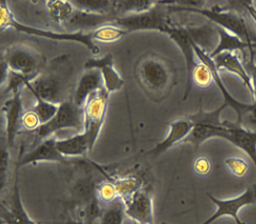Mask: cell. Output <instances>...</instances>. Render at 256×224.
<instances>
[{
  "label": "cell",
  "instance_id": "cell-33",
  "mask_svg": "<svg viewBox=\"0 0 256 224\" xmlns=\"http://www.w3.org/2000/svg\"><path fill=\"white\" fill-rule=\"evenodd\" d=\"M226 166L234 177L242 178L245 177L248 171V164L247 160L240 157H230L225 160Z\"/></svg>",
  "mask_w": 256,
  "mask_h": 224
},
{
  "label": "cell",
  "instance_id": "cell-18",
  "mask_svg": "<svg viewBox=\"0 0 256 224\" xmlns=\"http://www.w3.org/2000/svg\"><path fill=\"white\" fill-rule=\"evenodd\" d=\"M104 88V84L101 72L97 70H88L77 83L74 94V103L82 108L92 94Z\"/></svg>",
  "mask_w": 256,
  "mask_h": 224
},
{
  "label": "cell",
  "instance_id": "cell-25",
  "mask_svg": "<svg viewBox=\"0 0 256 224\" xmlns=\"http://www.w3.org/2000/svg\"><path fill=\"white\" fill-rule=\"evenodd\" d=\"M126 216L124 204L120 198H118L113 204L102 209L99 218L100 224H122Z\"/></svg>",
  "mask_w": 256,
  "mask_h": 224
},
{
  "label": "cell",
  "instance_id": "cell-10",
  "mask_svg": "<svg viewBox=\"0 0 256 224\" xmlns=\"http://www.w3.org/2000/svg\"><path fill=\"white\" fill-rule=\"evenodd\" d=\"M192 44L194 54H196V57L200 59V61L210 68V74H212V82L216 84L218 88L220 90V92L222 94V96L224 98V104L227 106H230L232 110H234V112H236V114H238V124H240L244 115L246 113H248V112L252 113V104H250L241 103V102L236 100L234 97H232V94H230L229 90H227V88L225 86V84L223 83V81L220 77V70H218L212 58H210V56L198 44H196V42L194 38H192Z\"/></svg>",
  "mask_w": 256,
  "mask_h": 224
},
{
  "label": "cell",
  "instance_id": "cell-14",
  "mask_svg": "<svg viewBox=\"0 0 256 224\" xmlns=\"http://www.w3.org/2000/svg\"><path fill=\"white\" fill-rule=\"evenodd\" d=\"M84 68L86 70H97L101 72L104 88L110 94L118 92L124 86V80L115 68L111 54L98 58L88 59L84 63Z\"/></svg>",
  "mask_w": 256,
  "mask_h": 224
},
{
  "label": "cell",
  "instance_id": "cell-38",
  "mask_svg": "<svg viewBox=\"0 0 256 224\" xmlns=\"http://www.w3.org/2000/svg\"><path fill=\"white\" fill-rule=\"evenodd\" d=\"M244 8L247 10L248 14L250 16V18L254 19L256 24V9L254 6L252 4V1H243L242 2Z\"/></svg>",
  "mask_w": 256,
  "mask_h": 224
},
{
  "label": "cell",
  "instance_id": "cell-23",
  "mask_svg": "<svg viewBox=\"0 0 256 224\" xmlns=\"http://www.w3.org/2000/svg\"><path fill=\"white\" fill-rule=\"evenodd\" d=\"M216 30L220 36V43L218 44L216 47L214 48V50L209 54L210 58H214L224 52H236V50L242 52L243 57L245 58V50L247 48L250 50L252 48V45H250L238 36L230 34L229 32L225 30L224 28L216 26Z\"/></svg>",
  "mask_w": 256,
  "mask_h": 224
},
{
  "label": "cell",
  "instance_id": "cell-16",
  "mask_svg": "<svg viewBox=\"0 0 256 224\" xmlns=\"http://www.w3.org/2000/svg\"><path fill=\"white\" fill-rule=\"evenodd\" d=\"M192 128L194 122L189 117L178 119L169 124V131L167 137L164 140L158 142L149 153L153 156H158L173 148L176 144H180L182 142H183L190 135Z\"/></svg>",
  "mask_w": 256,
  "mask_h": 224
},
{
  "label": "cell",
  "instance_id": "cell-40",
  "mask_svg": "<svg viewBox=\"0 0 256 224\" xmlns=\"http://www.w3.org/2000/svg\"></svg>",
  "mask_w": 256,
  "mask_h": 224
},
{
  "label": "cell",
  "instance_id": "cell-20",
  "mask_svg": "<svg viewBox=\"0 0 256 224\" xmlns=\"http://www.w3.org/2000/svg\"><path fill=\"white\" fill-rule=\"evenodd\" d=\"M25 88L28 90L36 92L41 98L48 102L59 104V95L61 92V86L52 76L38 75L34 80L27 81Z\"/></svg>",
  "mask_w": 256,
  "mask_h": 224
},
{
  "label": "cell",
  "instance_id": "cell-2",
  "mask_svg": "<svg viewBox=\"0 0 256 224\" xmlns=\"http://www.w3.org/2000/svg\"><path fill=\"white\" fill-rule=\"evenodd\" d=\"M0 27L1 30L12 28L19 32L27 34L30 36H38V38H48L55 41H70V42H77L84 45L86 48H88L93 54H99L100 48L96 45L92 30L90 32H58L54 30H48L44 28H37L34 26H30L27 24L19 22L10 10L8 3L6 1H1L0 3Z\"/></svg>",
  "mask_w": 256,
  "mask_h": 224
},
{
  "label": "cell",
  "instance_id": "cell-6",
  "mask_svg": "<svg viewBox=\"0 0 256 224\" xmlns=\"http://www.w3.org/2000/svg\"><path fill=\"white\" fill-rule=\"evenodd\" d=\"M84 131L82 108L77 106L74 101H64L59 104L54 117L46 124H41L36 130L37 142H40L58 131L64 130Z\"/></svg>",
  "mask_w": 256,
  "mask_h": 224
},
{
  "label": "cell",
  "instance_id": "cell-27",
  "mask_svg": "<svg viewBox=\"0 0 256 224\" xmlns=\"http://www.w3.org/2000/svg\"><path fill=\"white\" fill-rule=\"evenodd\" d=\"M36 99V104L34 106V112L36 113L41 124H46L48 122L50 121L54 117L56 112L58 110L59 104H57L48 102L45 99L41 98L38 94L34 90H28Z\"/></svg>",
  "mask_w": 256,
  "mask_h": 224
},
{
  "label": "cell",
  "instance_id": "cell-29",
  "mask_svg": "<svg viewBox=\"0 0 256 224\" xmlns=\"http://www.w3.org/2000/svg\"><path fill=\"white\" fill-rule=\"evenodd\" d=\"M112 182L117 188L119 198L122 202L131 198L137 191L142 188V180L133 176L113 180Z\"/></svg>",
  "mask_w": 256,
  "mask_h": 224
},
{
  "label": "cell",
  "instance_id": "cell-26",
  "mask_svg": "<svg viewBox=\"0 0 256 224\" xmlns=\"http://www.w3.org/2000/svg\"><path fill=\"white\" fill-rule=\"evenodd\" d=\"M128 34V32L126 30L120 28L117 25L111 24V23L102 24V25L98 26L97 28L92 30L94 41L95 42L98 41L102 43L116 42Z\"/></svg>",
  "mask_w": 256,
  "mask_h": 224
},
{
  "label": "cell",
  "instance_id": "cell-1",
  "mask_svg": "<svg viewBox=\"0 0 256 224\" xmlns=\"http://www.w3.org/2000/svg\"><path fill=\"white\" fill-rule=\"evenodd\" d=\"M137 78L144 92L153 101L160 102L173 88L174 70L164 58L146 56L138 65Z\"/></svg>",
  "mask_w": 256,
  "mask_h": 224
},
{
  "label": "cell",
  "instance_id": "cell-19",
  "mask_svg": "<svg viewBox=\"0 0 256 224\" xmlns=\"http://www.w3.org/2000/svg\"><path fill=\"white\" fill-rule=\"evenodd\" d=\"M212 60L218 70H225L234 74L238 75L244 84L248 88L250 94H252L254 90H252L250 76L248 74L245 65L242 64L240 58L236 52H221L218 56L214 57Z\"/></svg>",
  "mask_w": 256,
  "mask_h": 224
},
{
  "label": "cell",
  "instance_id": "cell-5",
  "mask_svg": "<svg viewBox=\"0 0 256 224\" xmlns=\"http://www.w3.org/2000/svg\"><path fill=\"white\" fill-rule=\"evenodd\" d=\"M167 2H156L155 6L149 10L126 14L114 19L111 24L117 25L128 32L136 30H156L167 34L170 27L167 18Z\"/></svg>",
  "mask_w": 256,
  "mask_h": 224
},
{
  "label": "cell",
  "instance_id": "cell-13",
  "mask_svg": "<svg viewBox=\"0 0 256 224\" xmlns=\"http://www.w3.org/2000/svg\"><path fill=\"white\" fill-rule=\"evenodd\" d=\"M40 162H54L70 164L74 162L64 157L57 148V140L54 137L38 142L36 146L30 152L21 157L18 162V166H23L30 164H36Z\"/></svg>",
  "mask_w": 256,
  "mask_h": 224
},
{
  "label": "cell",
  "instance_id": "cell-8",
  "mask_svg": "<svg viewBox=\"0 0 256 224\" xmlns=\"http://www.w3.org/2000/svg\"><path fill=\"white\" fill-rule=\"evenodd\" d=\"M2 60L9 66L10 70L24 75L34 80L42 65V58L30 48L25 46H14L6 50Z\"/></svg>",
  "mask_w": 256,
  "mask_h": 224
},
{
  "label": "cell",
  "instance_id": "cell-11",
  "mask_svg": "<svg viewBox=\"0 0 256 224\" xmlns=\"http://www.w3.org/2000/svg\"><path fill=\"white\" fill-rule=\"evenodd\" d=\"M166 34H168L169 38L176 44V46L180 48L184 57L185 66H186V84H185V94H184V100H185L188 98L189 94L191 92V88H192L191 76H192L194 66H196V56L192 48V38L185 28L174 27V26L170 27Z\"/></svg>",
  "mask_w": 256,
  "mask_h": 224
},
{
  "label": "cell",
  "instance_id": "cell-37",
  "mask_svg": "<svg viewBox=\"0 0 256 224\" xmlns=\"http://www.w3.org/2000/svg\"><path fill=\"white\" fill-rule=\"evenodd\" d=\"M194 170L198 175L200 176H207L209 175L212 169L210 160L206 156H200L194 162Z\"/></svg>",
  "mask_w": 256,
  "mask_h": 224
},
{
  "label": "cell",
  "instance_id": "cell-7",
  "mask_svg": "<svg viewBox=\"0 0 256 224\" xmlns=\"http://www.w3.org/2000/svg\"><path fill=\"white\" fill-rule=\"evenodd\" d=\"M110 94L104 88L92 94L82 106L84 133L88 137L92 150L101 133L108 110Z\"/></svg>",
  "mask_w": 256,
  "mask_h": 224
},
{
  "label": "cell",
  "instance_id": "cell-9",
  "mask_svg": "<svg viewBox=\"0 0 256 224\" xmlns=\"http://www.w3.org/2000/svg\"><path fill=\"white\" fill-rule=\"evenodd\" d=\"M207 195L212 200V202L216 206V210L214 215L210 216L207 220H205L202 224H214L216 220H220V218L224 216H232L236 224H245L238 216V212L241 208L245 206H252L256 204V184H252L248 187L242 195L236 196L234 198L220 200L212 196L210 194H207Z\"/></svg>",
  "mask_w": 256,
  "mask_h": 224
},
{
  "label": "cell",
  "instance_id": "cell-31",
  "mask_svg": "<svg viewBox=\"0 0 256 224\" xmlns=\"http://www.w3.org/2000/svg\"><path fill=\"white\" fill-rule=\"evenodd\" d=\"M97 198L98 200L104 206L111 204L120 198L117 188L111 180H108V182H104L98 186Z\"/></svg>",
  "mask_w": 256,
  "mask_h": 224
},
{
  "label": "cell",
  "instance_id": "cell-21",
  "mask_svg": "<svg viewBox=\"0 0 256 224\" xmlns=\"http://www.w3.org/2000/svg\"><path fill=\"white\" fill-rule=\"evenodd\" d=\"M57 148L66 158L86 157L92 150L88 137L84 132L68 139L57 140Z\"/></svg>",
  "mask_w": 256,
  "mask_h": 224
},
{
  "label": "cell",
  "instance_id": "cell-36",
  "mask_svg": "<svg viewBox=\"0 0 256 224\" xmlns=\"http://www.w3.org/2000/svg\"><path fill=\"white\" fill-rule=\"evenodd\" d=\"M21 126L27 130H37L41 126V122L36 113L34 110H30L23 113L21 119Z\"/></svg>",
  "mask_w": 256,
  "mask_h": 224
},
{
  "label": "cell",
  "instance_id": "cell-22",
  "mask_svg": "<svg viewBox=\"0 0 256 224\" xmlns=\"http://www.w3.org/2000/svg\"><path fill=\"white\" fill-rule=\"evenodd\" d=\"M27 212L24 209V206L21 200L20 192H19L18 180L16 178L14 194H12V202L10 207H1V218L5 224H28V222Z\"/></svg>",
  "mask_w": 256,
  "mask_h": 224
},
{
  "label": "cell",
  "instance_id": "cell-15",
  "mask_svg": "<svg viewBox=\"0 0 256 224\" xmlns=\"http://www.w3.org/2000/svg\"><path fill=\"white\" fill-rule=\"evenodd\" d=\"M21 90L12 92V97L7 100L2 106V114L5 118L6 124V140L7 146H10L16 140V133L21 126V119L23 116Z\"/></svg>",
  "mask_w": 256,
  "mask_h": 224
},
{
  "label": "cell",
  "instance_id": "cell-3",
  "mask_svg": "<svg viewBox=\"0 0 256 224\" xmlns=\"http://www.w3.org/2000/svg\"><path fill=\"white\" fill-rule=\"evenodd\" d=\"M170 10H185L202 14L206 18L209 19L210 22L214 23L218 27L224 28L229 32L230 34L242 39L243 41L252 45L256 44V34L252 32L245 19L243 18L239 14L232 10H226L220 9L218 7H214L212 9L206 8H196V6H173L170 5Z\"/></svg>",
  "mask_w": 256,
  "mask_h": 224
},
{
  "label": "cell",
  "instance_id": "cell-30",
  "mask_svg": "<svg viewBox=\"0 0 256 224\" xmlns=\"http://www.w3.org/2000/svg\"><path fill=\"white\" fill-rule=\"evenodd\" d=\"M113 2L110 1H106V0H76L72 1V4L75 7L80 10L82 12L86 14H97L101 16L104 14L108 10L110 9V5Z\"/></svg>",
  "mask_w": 256,
  "mask_h": 224
},
{
  "label": "cell",
  "instance_id": "cell-32",
  "mask_svg": "<svg viewBox=\"0 0 256 224\" xmlns=\"http://www.w3.org/2000/svg\"><path fill=\"white\" fill-rule=\"evenodd\" d=\"M191 82L200 88H208L212 82L210 68L202 62L196 64L192 70Z\"/></svg>",
  "mask_w": 256,
  "mask_h": 224
},
{
  "label": "cell",
  "instance_id": "cell-4",
  "mask_svg": "<svg viewBox=\"0 0 256 224\" xmlns=\"http://www.w3.org/2000/svg\"><path fill=\"white\" fill-rule=\"evenodd\" d=\"M225 108L227 106L223 104L212 112H204L200 108L198 113L188 116L194 122V128L183 142L191 144L194 146L198 148L210 138L225 139L228 131L227 122L220 120V114Z\"/></svg>",
  "mask_w": 256,
  "mask_h": 224
},
{
  "label": "cell",
  "instance_id": "cell-28",
  "mask_svg": "<svg viewBox=\"0 0 256 224\" xmlns=\"http://www.w3.org/2000/svg\"><path fill=\"white\" fill-rule=\"evenodd\" d=\"M156 4V1L150 0H128V1H114L113 7L119 12L126 14H138L152 9Z\"/></svg>",
  "mask_w": 256,
  "mask_h": 224
},
{
  "label": "cell",
  "instance_id": "cell-24",
  "mask_svg": "<svg viewBox=\"0 0 256 224\" xmlns=\"http://www.w3.org/2000/svg\"><path fill=\"white\" fill-rule=\"evenodd\" d=\"M46 6L50 18L56 24H64L75 14V7L72 1L48 0L46 1Z\"/></svg>",
  "mask_w": 256,
  "mask_h": 224
},
{
  "label": "cell",
  "instance_id": "cell-35",
  "mask_svg": "<svg viewBox=\"0 0 256 224\" xmlns=\"http://www.w3.org/2000/svg\"><path fill=\"white\" fill-rule=\"evenodd\" d=\"M10 153L8 148H2L0 153V190L3 191L9 170Z\"/></svg>",
  "mask_w": 256,
  "mask_h": 224
},
{
  "label": "cell",
  "instance_id": "cell-34",
  "mask_svg": "<svg viewBox=\"0 0 256 224\" xmlns=\"http://www.w3.org/2000/svg\"><path fill=\"white\" fill-rule=\"evenodd\" d=\"M245 68L247 70L248 74L250 76L252 84V96H254V103L252 106V114L256 120V63L254 60V48L250 50V57L245 63Z\"/></svg>",
  "mask_w": 256,
  "mask_h": 224
},
{
  "label": "cell",
  "instance_id": "cell-12",
  "mask_svg": "<svg viewBox=\"0 0 256 224\" xmlns=\"http://www.w3.org/2000/svg\"><path fill=\"white\" fill-rule=\"evenodd\" d=\"M126 206V213L129 218L136 224H154L153 202L149 192L140 189L133 196L124 202Z\"/></svg>",
  "mask_w": 256,
  "mask_h": 224
},
{
  "label": "cell",
  "instance_id": "cell-17",
  "mask_svg": "<svg viewBox=\"0 0 256 224\" xmlns=\"http://www.w3.org/2000/svg\"><path fill=\"white\" fill-rule=\"evenodd\" d=\"M226 122L228 131L225 140H229L234 146L243 150L252 159L256 168V131L245 130L238 124Z\"/></svg>",
  "mask_w": 256,
  "mask_h": 224
},
{
  "label": "cell",
  "instance_id": "cell-39",
  "mask_svg": "<svg viewBox=\"0 0 256 224\" xmlns=\"http://www.w3.org/2000/svg\"><path fill=\"white\" fill-rule=\"evenodd\" d=\"M28 224H38L34 220H32L30 218V216H28Z\"/></svg>",
  "mask_w": 256,
  "mask_h": 224
}]
</instances>
